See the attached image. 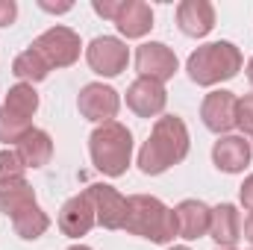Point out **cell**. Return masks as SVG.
Instances as JSON below:
<instances>
[{
  "label": "cell",
  "instance_id": "6da1fadb",
  "mask_svg": "<svg viewBox=\"0 0 253 250\" xmlns=\"http://www.w3.org/2000/svg\"><path fill=\"white\" fill-rule=\"evenodd\" d=\"M189 129L183 124V118H177V115L156 118V124L150 129V138L138 150L141 174L156 177V174H165L168 168L180 165L189 156Z\"/></svg>",
  "mask_w": 253,
  "mask_h": 250
},
{
  "label": "cell",
  "instance_id": "7a4b0ae2",
  "mask_svg": "<svg viewBox=\"0 0 253 250\" xmlns=\"http://www.w3.org/2000/svg\"><path fill=\"white\" fill-rule=\"evenodd\" d=\"M124 230L129 236L150 239L153 245H171L177 239V218L153 194H132L126 197V221Z\"/></svg>",
  "mask_w": 253,
  "mask_h": 250
},
{
  "label": "cell",
  "instance_id": "3957f363",
  "mask_svg": "<svg viewBox=\"0 0 253 250\" xmlns=\"http://www.w3.org/2000/svg\"><path fill=\"white\" fill-rule=\"evenodd\" d=\"M88 153L100 174L121 177L126 174L129 159H132V132L118 121L97 124V129L88 135Z\"/></svg>",
  "mask_w": 253,
  "mask_h": 250
},
{
  "label": "cell",
  "instance_id": "277c9868",
  "mask_svg": "<svg viewBox=\"0 0 253 250\" xmlns=\"http://www.w3.org/2000/svg\"><path fill=\"white\" fill-rule=\"evenodd\" d=\"M242 65H245L242 50L233 42H212L191 53L186 71H189L191 83L197 85H218L224 80H233L242 71Z\"/></svg>",
  "mask_w": 253,
  "mask_h": 250
},
{
  "label": "cell",
  "instance_id": "5b68a950",
  "mask_svg": "<svg viewBox=\"0 0 253 250\" xmlns=\"http://www.w3.org/2000/svg\"><path fill=\"white\" fill-rule=\"evenodd\" d=\"M50 68H71L80 59V36L71 27H50L30 44Z\"/></svg>",
  "mask_w": 253,
  "mask_h": 250
},
{
  "label": "cell",
  "instance_id": "8992f818",
  "mask_svg": "<svg viewBox=\"0 0 253 250\" xmlns=\"http://www.w3.org/2000/svg\"><path fill=\"white\" fill-rule=\"evenodd\" d=\"M77 106H80V115L85 121H94V124H106L118 115L121 109V94L112 88V85H103V83H88L83 85L80 97H77Z\"/></svg>",
  "mask_w": 253,
  "mask_h": 250
},
{
  "label": "cell",
  "instance_id": "52a82bcc",
  "mask_svg": "<svg viewBox=\"0 0 253 250\" xmlns=\"http://www.w3.org/2000/svg\"><path fill=\"white\" fill-rule=\"evenodd\" d=\"M85 59L88 68L100 77H118L129 62V50L121 39L115 36H97L91 39V44L85 47Z\"/></svg>",
  "mask_w": 253,
  "mask_h": 250
},
{
  "label": "cell",
  "instance_id": "ba28073f",
  "mask_svg": "<svg viewBox=\"0 0 253 250\" xmlns=\"http://www.w3.org/2000/svg\"><path fill=\"white\" fill-rule=\"evenodd\" d=\"M177 68H180L177 53L168 44H162V42H147V44H141L135 50V71L144 80H153V83L165 85L177 74Z\"/></svg>",
  "mask_w": 253,
  "mask_h": 250
},
{
  "label": "cell",
  "instance_id": "9c48e42d",
  "mask_svg": "<svg viewBox=\"0 0 253 250\" xmlns=\"http://www.w3.org/2000/svg\"><path fill=\"white\" fill-rule=\"evenodd\" d=\"M94 206V218L103 230H124L126 221V197L118 188L106 186V183H94L85 188Z\"/></svg>",
  "mask_w": 253,
  "mask_h": 250
},
{
  "label": "cell",
  "instance_id": "30bf717a",
  "mask_svg": "<svg viewBox=\"0 0 253 250\" xmlns=\"http://www.w3.org/2000/svg\"><path fill=\"white\" fill-rule=\"evenodd\" d=\"M165 103H168V91H165L162 83H153V80L138 77L126 88V106L138 118H156V115H162L165 112Z\"/></svg>",
  "mask_w": 253,
  "mask_h": 250
},
{
  "label": "cell",
  "instance_id": "8fae6325",
  "mask_svg": "<svg viewBox=\"0 0 253 250\" xmlns=\"http://www.w3.org/2000/svg\"><path fill=\"white\" fill-rule=\"evenodd\" d=\"M236 106H239V97L233 94V91H209L206 97H203V103H200V118H203V124L206 129H212V132H230L233 126H236Z\"/></svg>",
  "mask_w": 253,
  "mask_h": 250
},
{
  "label": "cell",
  "instance_id": "7c38bea8",
  "mask_svg": "<svg viewBox=\"0 0 253 250\" xmlns=\"http://www.w3.org/2000/svg\"><path fill=\"white\" fill-rule=\"evenodd\" d=\"M94 224H97V218H94V206H91L88 191L74 194V197H68L62 203V209H59V230H62V236L80 239V236H85Z\"/></svg>",
  "mask_w": 253,
  "mask_h": 250
},
{
  "label": "cell",
  "instance_id": "4fadbf2b",
  "mask_svg": "<svg viewBox=\"0 0 253 250\" xmlns=\"http://www.w3.org/2000/svg\"><path fill=\"white\" fill-rule=\"evenodd\" d=\"M251 141H245L242 135H221L212 147V162L224 174H239L251 165Z\"/></svg>",
  "mask_w": 253,
  "mask_h": 250
},
{
  "label": "cell",
  "instance_id": "5bb4252c",
  "mask_svg": "<svg viewBox=\"0 0 253 250\" xmlns=\"http://www.w3.org/2000/svg\"><path fill=\"white\" fill-rule=\"evenodd\" d=\"M177 27L191 39L209 36L215 27V6L209 0H183L177 6Z\"/></svg>",
  "mask_w": 253,
  "mask_h": 250
},
{
  "label": "cell",
  "instance_id": "9a60e30c",
  "mask_svg": "<svg viewBox=\"0 0 253 250\" xmlns=\"http://www.w3.org/2000/svg\"><path fill=\"white\" fill-rule=\"evenodd\" d=\"M174 218H177V236L186 239V242H197L209 233L212 209L203 200H183L174 209Z\"/></svg>",
  "mask_w": 253,
  "mask_h": 250
},
{
  "label": "cell",
  "instance_id": "2e32d148",
  "mask_svg": "<svg viewBox=\"0 0 253 250\" xmlns=\"http://www.w3.org/2000/svg\"><path fill=\"white\" fill-rule=\"evenodd\" d=\"M209 236L218 248H236L242 239V215L233 203H221L212 209L209 218Z\"/></svg>",
  "mask_w": 253,
  "mask_h": 250
},
{
  "label": "cell",
  "instance_id": "e0dca14e",
  "mask_svg": "<svg viewBox=\"0 0 253 250\" xmlns=\"http://www.w3.org/2000/svg\"><path fill=\"white\" fill-rule=\"evenodd\" d=\"M115 27L126 39H141L153 30V9L144 0H124V6L115 18Z\"/></svg>",
  "mask_w": 253,
  "mask_h": 250
},
{
  "label": "cell",
  "instance_id": "ac0fdd59",
  "mask_svg": "<svg viewBox=\"0 0 253 250\" xmlns=\"http://www.w3.org/2000/svg\"><path fill=\"white\" fill-rule=\"evenodd\" d=\"M15 153L21 156L24 168H44V165L50 162V156H53V138H50L44 129L33 126V129L15 144Z\"/></svg>",
  "mask_w": 253,
  "mask_h": 250
},
{
  "label": "cell",
  "instance_id": "d6986e66",
  "mask_svg": "<svg viewBox=\"0 0 253 250\" xmlns=\"http://www.w3.org/2000/svg\"><path fill=\"white\" fill-rule=\"evenodd\" d=\"M3 109H6L9 115H15V118H21V121H30V124H33V115L39 112V94H36V88H33V85H27V83L12 85V88L6 91Z\"/></svg>",
  "mask_w": 253,
  "mask_h": 250
},
{
  "label": "cell",
  "instance_id": "ffe728a7",
  "mask_svg": "<svg viewBox=\"0 0 253 250\" xmlns=\"http://www.w3.org/2000/svg\"><path fill=\"white\" fill-rule=\"evenodd\" d=\"M33 203H36V188L30 186L27 180L0 183V212H6L9 218H15L18 212H24Z\"/></svg>",
  "mask_w": 253,
  "mask_h": 250
},
{
  "label": "cell",
  "instance_id": "44dd1931",
  "mask_svg": "<svg viewBox=\"0 0 253 250\" xmlns=\"http://www.w3.org/2000/svg\"><path fill=\"white\" fill-rule=\"evenodd\" d=\"M12 227H15V233H18L24 242H36V239H42V236L47 233L50 218H47V212H44L39 203H33V206H27L24 212H18V215L12 218Z\"/></svg>",
  "mask_w": 253,
  "mask_h": 250
},
{
  "label": "cell",
  "instance_id": "7402d4cb",
  "mask_svg": "<svg viewBox=\"0 0 253 250\" xmlns=\"http://www.w3.org/2000/svg\"><path fill=\"white\" fill-rule=\"evenodd\" d=\"M12 74H15L21 83L33 85V83H42V80L50 74V65L44 62L33 47H27L24 53H18V56H15V62H12Z\"/></svg>",
  "mask_w": 253,
  "mask_h": 250
},
{
  "label": "cell",
  "instance_id": "603a6c76",
  "mask_svg": "<svg viewBox=\"0 0 253 250\" xmlns=\"http://www.w3.org/2000/svg\"><path fill=\"white\" fill-rule=\"evenodd\" d=\"M30 129H33L30 121H21V118L9 115V112L0 106V141H3V144H18Z\"/></svg>",
  "mask_w": 253,
  "mask_h": 250
},
{
  "label": "cell",
  "instance_id": "cb8c5ba5",
  "mask_svg": "<svg viewBox=\"0 0 253 250\" xmlns=\"http://www.w3.org/2000/svg\"><path fill=\"white\" fill-rule=\"evenodd\" d=\"M24 162H21V156L12 150V147H6V150H0V183H15V180H24Z\"/></svg>",
  "mask_w": 253,
  "mask_h": 250
},
{
  "label": "cell",
  "instance_id": "d4e9b609",
  "mask_svg": "<svg viewBox=\"0 0 253 250\" xmlns=\"http://www.w3.org/2000/svg\"><path fill=\"white\" fill-rule=\"evenodd\" d=\"M236 126L253 135V94H245L236 106Z\"/></svg>",
  "mask_w": 253,
  "mask_h": 250
},
{
  "label": "cell",
  "instance_id": "484cf974",
  "mask_svg": "<svg viewBox=\"0 0 253 250\" xmlns=\"http://www.w3.org/2000/svg\"><path fill=\"white\" fill-rule=\"evenodd\" d=\"M91 6H94V12H97L100 18H106V21H112V24H115V18H118V12H121L124 0H91Z\"/></svg>",
  "mask_w": 253,
  "mask_h": 250
},
{
  "label": "cell",
  "instance_id": "4316f807",
  "mask_svg": "<svg viewBox=\"0 0 253 250\" xmlns=\"http://www.w3.org/2000/svg\"><path fill=\"white\" fill-rule=\"evenodd\" d=\"M18 18V3L15 0H0V27H9Z\"/></svg>",
  "mask_w": 253,
  "mask_h": 250
},
{
  "label": "cell",
  "instance_id": "83f0119b",
  "mask_svg": "<svg viewBox=\"0 0 253 250\" xmlns=\"http://www.w3.org/2000/svg\"><path fill=\"white\" fill-rule=\"evenodd\" d=\"M239 197H242V206L248 209V212H253V174L242 183V188H239Z\"/></svg>",
  "mask_w": 253,
  "mask_h": 250
},
{
  "label": "cell",
  "instance_id": "f1b7e54d",
  "mask_svg": "<svg viewBox=\"0 0 253 250\" xmlns=\"http://www.w3.org/2000/svg\"><path fill=\"white\" fill-rule=\"evenodd\" d=\"M39 6H42L44 12H56V15H59V12H71V6H74V3H71V0H65V3H50V0H39Z\"/></svg>",
  "mask_w": 253,
  "mask_h": 250
},
{
  "label": "cell",
  "instance_id": "f546056e",
  "mask_svg": "<svg viewBox=\"0 0 253 250\" xmlns=\"http://www.w3.org/2000/svg\"><path fill=\"white\" fill-rule=\"evenodd\" d=\"M242 236H245V239L253 245V212L245 218V224H242Z\"/></svg>",
  "mask_w": 253,
  "mask_h": 250
},
{
  "label": "cell",
  "instance_id": "4dcf8cb0",
  "mask_svg": "<svg viewBox=\"0 0 253 250\" xmlns=\"http://www.w3.org/2000/svg\"><path fill=\"white\" fill-rule=\"evenodd\" d=\"M248 80H251V85H253V59L248 62Z\"/></svg>",
  "mask_w": 253,
  "mask_h": 250
},
{
  "label": "cell",
  "instance_id": "1f68e13d",
  "mask_svg": "<svg viewBox=\"0 0 253 250\" xmlns=\"http://www.w3.org/2000/svg\"><path fill=\"white\" fill-rule=\"evenodd\" d=\"M68 250H91V248H85V245H74V248H68Z\"/></svg>",
  "mask_w": 253,
  "mask_h": 250
},
{
  "label": "cell",
  "instance_id": "d6a6232c",
  "mask_svg": "<svg viewBox=\"0 0 253 250\" xmlns=\"http://www.w3.org/2000/svg\"><path fill=\"white\" fill-rule=\"evenodd\" d=\"M168 250H189V248H168Z\"/></svg>",
  "mask_w": 253,
  "mask_h": 250
},
{
  "label": "cell",
  "instance_id": "836d02e7",
  "mask_svg": "<svg viewBox=\"0 0 253 250\" xmlns=\"http://www.w3.org/2000/svg\"><path fill=\"white\" fill-rule=\"evenodd\" d=\"M218 250H236V248H218Z\"/></svg>",
  "mask_w": 253,
  "mask_h": 250
},
{
  "label": "cell",
  "instance_id": "e575fe53",
  "mask_svg": "<svg viewBox=\"0 0 253 250\" xmlns=\"http://www.w3.org/2000/svg\"><path fill=\"white\" fill-rule=\"evenodd\" d=\"M251 147H253V141H251Z\"/></svg>",
  "mask_w": 253,
  "mask_h": 250
}]
</instances>
